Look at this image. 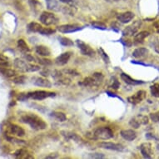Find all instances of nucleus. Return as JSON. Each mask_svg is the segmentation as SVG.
Returning a JSON list of instances; mask_svg holds the SVG:
<instances>
[{"mask_svg":"<svg viewBox=\"0 0 159 159\" xmlns=\"http://www.w3.org/2000/svg\"><path fill=\"white\" fill-rule=\"evenodd\" d=\"M21 120L23 123L29 125L33 129L37 131L44 130L48 127L47 123H45L43 118L39 117L38 115L29 113L22 116Z\"/></svg>","mask_w":159,"mask_h":159,"instance_id":"nucleus-1","label":"nucleus"},{"mask_svg":"<svg viewBox=\"0 0 159 159\" xmlns=\"http://www.w3.org/2000/svg\"><path fill=\"white\" fill-rule=\"evenodd\" d=\"M103 75L101 73H94L91 77H88L84 81L80 83V85L84 87H98L103 81Z\"/></svg>","mask_w":159,"mask_h":159,"instance_id":"nucleus-2","label":"nucleus"},{"mask_svg":"<svg viewBox=\"0 0 159 159\" xmlns=\"http://www.w3.org/2000/svg\"><path fill=\"white\" fill-rule=\"evenodd\" d=\"M14 66L23 72H37V71L40 70V68H41L39 66L27 63L26 61L22 60L19 58L15 59Z\"/></svg>","mask_w":159,"mask_h":159,"instance_id":"nucleus-3","label":"nucleus"},{"mask_svg":"<svg viewBox=\"0 0 159 159\" xmlns=\"http://www.w3.org/2000/svg\"><path fill=\"white\" fill-rule=\"evenodd\" d=\"M93 137L95 139H100V140H108L113 138V132L112 129L107 127H102V128H97L94 131Z\"/></svg>","mask_w":159,"mask_h":159,"instance_id":"nucleus-4","label":"nucleus"},{"mask_svg":"<svg viewBox=\"0 0 159 159\" xmlns=\"http://www.w3.org/2000/svg\"><path fill=\"white\" fill-rule=\"evenodd\" d=\"M39 21L45 26H50V25L57 24L58 23V18L53 13L44 11L41 13V15L39 17Z\"/></svg>","mask_w":159,"mask_h":159,"instance_id":"nucleus-5","label":"nucleus"},{"mask_svg":"<svg viewBox=\"0 0 159 159\" xmlns=\"http://www.w3.org/2000/svg\"><path fill=\"white\" fill-rule=\"evenodd\" d=\"M52 96H55L54 93L48 91H43V90H37V91L29 92V93L26 94L27 98H32L34 99V100H39V101Z\"/></svg>","mask_w":159,"mask_h":159,"instance_id":"nucleus-6","label":"nucleus"},{"mask_svg":"<svg viewBox=\"0 0 159 159\" xmlns=\"http://www.w3.org/2000/svg\"><path fill=\"white\" fill-rule=\"evenodd\" d=\"M148 123V117L143 115H138L131 118L129 124L132 128H139L141 125H146Z\"/></svg>","mask_w":159,"mask_h":159,"instance_id":"nucleus-7","label":"nucleus"},{"mask_svg":"<svg viewBox=\"0 0 159 159\" xmlns=\"http://www.w3.org/2000/svg\"><path fill=\"white\" fill-rule=\"evenodd\" d=\"M141 25V20H137V21H135L132 24H130L129 26L126 27L124 30L123 31V34L124 36H133V35H135L138 33Z\"/></svg>","mask_w":159,"mask_h":159,"instance_id":"nucleus-8","label":"nucleus"},{"mask_svg":"<svg viewBox=\"0 0 159 159\" xmlns=\"http://www.w3.org/2000/svg\"><path fill=\"white\" fill-rule=\"evenodd\" d=\"M77 45H78V48L81 51L82 54L85 55V56H89V57H93L95 54L94 50L89 44H87L81 40H77Z\"/></svg>","mask_w":159,"mask_h":159,"instance_id":"nucleus-9","label":"nucleus"},{"mask_svg":"<svg viewBox=\"0 0 159 159\" xmlns=\"http://www.w3.org/2000/svg\"><path fill=\"white\" fill-rule=\"evenodd\" d=\"M81 29H83V27L77 24H63L57 27V30L62 34H69V33L79 31Z\"/></svg>","mask_w":159,"mask_h":159,"instance_id":"nucleus-10","label":"nucleus"},{"mask_svg":"<svg viewBox=\"0 0 159 159\" xmlns=\"http://www.w3.org/2000/svg\"><path fill=\"white\" fill-rule=\"evenodd\" d=\"M98 147H100L101 148L113 150V151L122 152L124 150V147L122 144L114 143H111V142H102V143H98Z\"/></svg>","mask_w":159,"mask_h":159,"instance_id":"nucleus-11","label":"nucleus"},{"mask_svg":"<svg viewBox=\"0 0 159 159\" xmlns=\"http://www.w3.org/2000/svg\"><path fill=\"white\" fill-rule=\"evenodd\" d=\"M146 97V92L143 90H140V91L137 92L135 94H133V96L129 97L128 98V102L133 103V104H138L141 102L143 101V99Z\"/></svg>","mask_w":159,"mask_h":159,"instance_id":"nucleus-12","label":"nucleus"},{"mask_svg":"<svg viewBox=\"0 0 159 159\" xmlns=\"http://www.w3.org/2000/svg\"><path fill=\"white\" fill-rule=\"evenodd\" d=\"M140 151L142 155L145 158H151L153 155V150L152 146L150 143H144L140 146Z\"/></svg>","mask_w":159,"mask_h":159,"instance_id":"nucleus-13","label":"nucleus"},{"mask_svg":"<svg viewBox=\"0 0 159 159\" xmlns=\"http://www.w3.org/2000/svg\"><path fill=\"white\" fill-rule=\"evenodd\" d=\"M135 17V14L133 12H125L120 13L117 16V19L122 24H128L130 23Z\"/></svg>","mask_w":159,"mask_h":159,"instance_id":"nucleus-14","label":"nucleus"},{"mask_svg":"<svg viewBox=\"0 0 159 159\" xmlns=\"http://www.w3.org/2000/svg\"><path fill=\"white\" fill-rule=\"evenodd\" d=\"M121 137L126 140V141L132 142L135 140L137 138V133L133 129H125V130L121 131Z\"/></svg>","mask_w":159,"mask_h":159,"instance_id":"nucleus-15","label":"nucleus"},{"mask_svg":"<svg viewBox=\"0 0 159 159\" xmlns=\"http://www.w3.org/2000/svg\"><path fill=\"white\" fill-rule=\"evenodd\" d=\"M71 52H66L60 54L58 57H56L55 63L58 66H63L68 63V61L71 57Z\"/></svg>","mask_w":159,"mask_h":159,"instance_id":"nucleus-16","label":"nucleus"},{"mask_svg":"<svg viewBox=\"0 0 159 159\" xmlns=\"http://www.w3.org/2000/svg\"><path fill=\"white\" fill-rule=\"evenodd\" d=\"M33 83L34 85L39 87H44V88H50L51 83L48 79L43 77H36L33 78Z\"/></svg>","mask_w":159,"mask_h":159,"instance_id":"nucleus-17","label":"nucleus"},{"mask_svg":"<svg viewBox=\"0 0 159 159\" xmlns=\"http://www.w3.org/2000/svg\"><path fill=\"white\" fill-rule=\"evenodd\" d=\"M35 52L40 57H48L51 55V51L49 48L44 45H38L35 48Z\"/></svg>","mask_w":159,"mask_h":159,"instance_id":"nucleus-18","label":"nucleus"},{"mask_svg":"<svg viewBox=\"0 0 159 159\" xmlns=\"http://www.w3.org/2000/svg\"><path fill=\"white\" fill-rule=\"evenodd\" d=\"M9 129H10V133L12 134H13L16 137H18V138H22V137H24V134H25V132L21 127H19L18 125H15V124H13V125H10L9 127Z\"/></svg>","mask_w":159,"mask_h":159,"instance_id":"nucleus-19","label":"nucleus"},{"mask_svg":"<svg viewBox=\"0 0 159 159\" xmlns=\"http://www.w3.org/2000/svg\"><path fill=\"white\" fill-rule=\"evenodd\" d=\"M148 49H147L145 48H136L133 52V56L135 58H143L148 56Z\"/></svg>","mask_w":159,"mask_h":159,"instance_id":"nucleus-20","label":"nucleus"},{"mask_svg":"<svg viewBox=\"0 0 159 159\" xmlns=\"http://www.w3.org/2000/svg\"><path fill=\"white\" fill-rule=\"evenodd\" d=\"M149 36V33L147 31H142L134 36V42L136 43H143L147 37Z\"/></svg>","mask_w":159,"mask_h":159,"instance_id":"nucleus-21","label":"nucleus"},{"mask_svg":"<svg viewBox=\"0 0 159 159\" xmlns=\"http://www.w3.org/2000/svg\"><path fill=\"white\" fill-rule=\"evenodd\" d=\"M43 28V26L42 24H38V23H35V22H32L27 27L28 31L32 32V33H40Z\"/></svg>","mask_w":159,"mask_h":159,"instance_id":"nucleus-22","label":"nucleus"},{"mask_svg":"<svg viewBox=\"0 0 159 159\" xmlns=\"http://www.w3.org/2000/svg\"><path fill=\"white\" fill-rule=\"evenodd\" d=\"M121 78L123 79V81H124V83H126L127 84H129V85H138L139 84H142V82L137 81V80L132 78L130 76H128L126 73H122L121 74Z\"/></svg>","mask_w":159,"mask_h":159,"instance_id":"nucleus-23","label":"nucleus"},{"mask_svg":"<svg viewBox=\"0 0 159 159\" xmlns=\"http://www.w3.org/2000/svg\"><path fill=\"white\" fill-rule=\"evenodd\" d=\"M0 73L5 76V77H8V78H12V77H14V76L17 75V73L15 71L7 68H0Z\"/></svg>","mask_w":159,"mask_h":159,"instance_id":"nucleus-24","label":"nucleus"},{"mask_svg":"<svg viewBox=\"0 0 159 159\" xmlns=\"http://www.w3.org/2000/svg\"><path fill=\"white\" fill-rule=\"evenodd\" d=\"M51 116L52 117H54L56 120H57L58 122H65L66 119H67V117L66 115L62 112H57V111H54L51 113Z\"/></svg>","mask_w":159,"mask_h":159,"instance_id":"nucleus-25","label":"nucleus"},{"mask_svg":"<svg viewBox=\"0 0 159 159\" xmlns=\"http://www.w3.org/2000/svg\"><path fill=\"white\" fill-rule=\"evenodd\" d=\"M18 47L19 49L22 50L24 52H30V48H29V45L27 44V43L24 41V39H19L18 41Z\"/></svg>","mask_w":159,"mask_h":159,"instance_id":"nucleus-26","label":"nucleus"},{"mask_svg":"<svg viewBox=\"0 0 159 159\" xmlns=\"http://www.w3.org/2000/svg\"><path fill=\"white\" fill-rule=\"evenodd\" d=\"M14 156L18 158H31L33 157L29 156L28 154V151H26L25 149H19L14 153Z\"/></svg>","mask_w":159,"mask_h":159,"instance_id":"nucleus-27","label":"nucleus"},{"mask_svg":"<svg viewBox=\"0 0 159 159\" xmlns=\"http://www.w3.org/2000/svg\"><path fill=\"white\" fill-rule=\"evenodd\" d=\"M59 42L63 46H67V47H70V46H73V42L68 38L66 37H60L59 38Z\"/></svg>","mask_w":159,"mask_h":159,"instance_id":"nucleus-28","label":"nucleus"},{"mask_svg":"<svg viewBox=\"0 0 159 159\" xmlns=\"http://www.w3.org/2000/svg\"><path fill=\"white\" fill-rule=\"evenodd\" d=\"M25 81H26V77L24 75L14 76L13 78V80H12V82H13V84H23L25 83Z\"/></svg>","mask_w":159,"mask_h":159,"instance_id":"nucleus-29","label":"nucleus"},{"mask_svg":"<svg viewBox=\"0 0 159 159\" xmlns=\"http://www.w3.org/2000/svg\"><path fill=\"white\" fill-rule=\"evenodd\" d=\"M98 52H99V55H100V57H102V59L103 60V62H104L105 63H110V58L109 57H108V55L105 52V51L102 49V48H99Z\"/></svg>","mask_w":159,"mask_h":159,"instance_id":"nucleus-30","label":"nucleus"},{"mask_svg":"<svg viewBox=\"0 0 159 159\" xmlns=\"http://www.w3.org/2000/svg\"><path fill=\"white\" fill-rule=\"evenodd\" d=\"M151 94L155 98H159V84H154L150 87Z\"/></svg>","mask_w":159,"mask_h":159,"instance_id":"nucleus-31","label":"nucleus"},{"mask_svg":"<svg viewBox=\"0 0 159 159\" xmlns=\"http://www.w3.org/2000/svg\"><path fill=\"white\" fill-rule=\"evenodd\" d=\"M55 33V30L52 29H50V28H43L41 29V31L39 34H43V35H51V34H54Z\"/></svg>","mask_w":159,"mask_h":159,"instance_id":"nucleus-32","label":"nucleus"},{"mask_svg":"<svg viewBox=\"0 0 159 159\" xmlns=\"http://www.w3.org/2000/svg\"><path fill=\"white\" fill-rule=\"evenodd\" d=\"M67 135L66 137H68V138H70V139H73L74 141L76 142H81L83 141L82 140V138L80 137H78L76 133H66Z\"/></svg>","mask_w":159,"mask_h":159,"instance_id":"nucleus-33","label":"nucleus"},{"mask_svg":"<svg viewBox=\"0 0 159 159\" xmlns=\"http://www.w3.org/2000/svg\"><path fill=\"white\" fill-rule=\"evenodd\" d=\"M92 25L93 27H95L96 29H107V27L104 24H102V23H99V22H94L92 24Z\"/></svg>","mask_w":159,"mask_h":159,"instance_id":"nucleus-34","label":"nucleus"},{"mask_svg":"<svg viewBox=\"0 0 159 159\" xmlns=\"http://www.w3.org/2000/svg\"><path fill=\"white\" fill-rule=\"evenodd\" d=\"M37 60L40 64H43V65H51L52 62L49 59H45V58H37Z\"/></svg>","mask_w":159,"mask_h":159,"instance_id":"nucleus-35","label":"nucleus"},{"mask_svg":"<svg viewBox=\"0 0 159 159\" xmlns=\"http://www.w3.org/2000/svg\"><path fill=\"white\" fill-rule=\"evenodd\" d=\"M150 118L155 123H159V111L157 112H155V113H151Z\"/></svg>","mask_w":159,"mask_h":159,"instance_id":"nucleus-36","label":"nucleus"},{"mask_svg":"<svg viewBox=\"0 0 159 159\" xmlns=\"http://www.w3.org/2000/svg\"><path fill=\"white\" fill-rule=\"evenodd\" d=\"M60 2L63 3H67L68 5H72V6H75L77 4V0H59Z\"/></svg>","mask_w":159,"mask_h":159,"instance_id":"nucleus-37","label":"nucleus"},{"mask_svg":"<svg viewBox=\"0 0 159 159\" xmlns=\"http://www.w3.org/2000/svg\"><path fill=\"white\" fill-rule=\"evenodd\" d=\"M119 88V83L117 81V79H115L114 78V81L112 83V89H117Z\"/></svg>","mask_w":159,"mask_h":159,"instance_id":"nucleus-38","label":"nucleus"},{"mask_svg":"<svg viewBox=\"0 0 159 159\" xmlns=\"http://www.w3.org/2000/svg\"><path fill=\"white\" fill-rule=\"evenodd\" d=\"M0 62H8V57L3 54H0Z\"/></svg>","mask_w":159,"mask_h":159,"instance_id":"nucleus-39","label":"nucleus"},{"mask_svg":"<svg viewBox=\"0 0 159 159\" xmlns=\"http://www.w3.org/2000/svg\"><path fill=\"white\" fill-rule=\"evenodd\" d=\"M9 65L8 62H0V66H3V67H7Z\"/></svg>","mask_w":159,"mask_h":159,"instance_id":"nucleus-40","label":"nucleus"},{"mask_svg":"<svg viewBox=\"0 0 159 159\" xmlns=\"http://www.w3.org/2000/svg\"><path fill=\"white\" fill-rule=\"evenodd\" d=\"M155 50H156V52H157V53H159V43L155 46Z\"/></svg>","mask_w":159,"mask_h":159,"instance_id":"nucleus-41","label":"nucleus"},{"mask_svg":"<svg viewBox=\"0 0 159 159\" xmlns=\"http://www.w3.org/2000/svg\"><path fill=\"white\" fill-rule=\"evenodd\" d=\"M107 2H118V1H120V0H106Z\"/></svg>","mask_w":159,"mask_h":159,"instance_id":"nucleus-42","label":"nucleus"}]
</instances>
